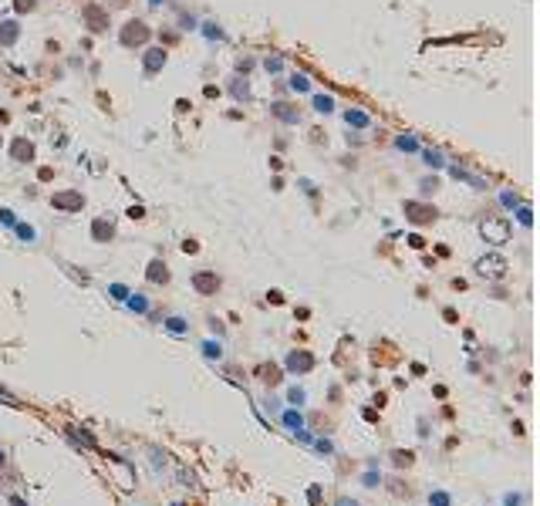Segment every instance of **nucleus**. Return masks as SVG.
<instances>
[{
  "mask_svg": "<svg viewBox=\"0 0 540 506\" xmlns=\"http://www.w3.org/2000/svg\"><path fill=\"white\" fill-rule=\"evenodd\" d=\"M196 287H200L202 294H213V290L219 287V280H216L213 274H200V277H196Z\"/></svg>",
  "mask_w": 540,
  "mask_h": 506,
  "instance_id": "1",
  "label": "nucleus"
},
{
  "mask_svg": "<svg viewBox=\"0 0 540 506\" xmlns=\"http://www.w3.org/2000/svg\"><path fill=\"white\" fill-rule=\"evenodd\" d=\"M290 368H301V371H307V368H311V358H307V355H294V358H290Z\"/></svg>",
  "mask_w": 540,
  "mask_h": 506,
  "instance_id": "2",
  "label": "nucleus"
},
{
  "mask_svg": "<svg viewBox=\"0 0 540 506\" xmlns=\"http://www.w3.org/2000/svg\"><path fill=\"white\" fill-rule=\"evenodd\" d=\"M149 277H152V280H166L169 274H166V267H162V263H152V267H149Z\"/></svg>",
  "mask_w": 540,
  "mask_h": 506,
  "instance_id": "3",
  "label": "nucleus"
},
{
  "mask_svg": "<svg viewBox=\"0 0 540 506\" xmlns=\"http://www.w3.org/2000/svg\"><path fill=\"white\" fill-rule=\"evenodd\" d=\"M3 462H7V452H3V449H0V466H3Z\"/></svg>",
  "mask_w": 540,
  "mask_h": 506,
  "instance_id": "4",
  "label": "nucleus"
}]
</instances>
